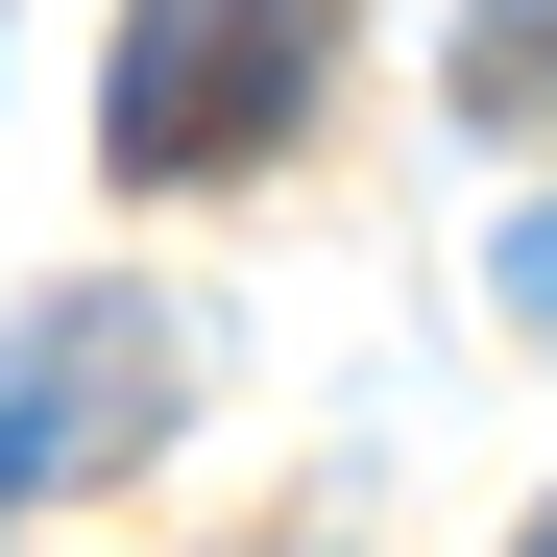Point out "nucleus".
<instances>
[{
  "mask_svg": "<svg viewBox=\"0 0 557 557\" xmlns=\"http://www.w3.org/2000/svg\"><path fill=\"white\" fill-rule=\"evenodd\" d=\"M146 412H170V315L146 292H49L0 339V485H98V460H146Z\"/></svg>",
  "mask_w": 557,
  "mask_h": 557,
  "instance_id": "2",
  "label": "nucleus"
},
{
  "mask_svg": "<svg viewBox=\"0 0 557 557\" xmlns=\"http://www.w3.org/2000/svg\"><path fill=\"white\" fill-rule=\"evenodd\" d=\"M460 98L509 146H557V0H460Z\"/></svg>",
  "mask_w": 557,
  "mask_h": 557,
  "instance_id": "3",
  "label": "nucleus"
},
{
  "mask_svg": "<svg viewBox=\"0 0 557 557\" xmlns=\"http://www.w3.org/2000/svg\"><path fill=\"white\" fill-rule=\"evenodd\" d=\"M533 557H557V509H533Z\"/></svg>",
  "mask_w": 557,
  "mask_h": 557,
  "instance_id": "5",
  "label": "nucleus"
},
{
  "mask_svg": "<svg viewBox=\"0 0 557 557\" xmlns=\"http://www.w3.org/2000/svg\"><path fill=\"white\" fill-rule=\"evenodd\" d=\"M509 315H557V219H509Z\"/></svg>",
  "mask_w": 557,
  "mask_h": 557,
  "instance_id": "4",
  "label": "nucleus"
},
{
  "mask_svg": "<svg viewBox=\"0 0 557 557\" xmlns=\"http://www.w3.org/2000/svg\"><path fill=\"white\" fill-rule=\"evenodd\" d=\"M315 73H339V0H122L98 146L146 170V195H219V170H267L315 122Z\"/></svg>",
  "mask_w": 557,
  "mask_h": 557,
  "instance_id": "1",
  "label": "nucleus"
}]
</instances>
